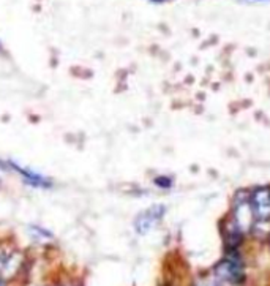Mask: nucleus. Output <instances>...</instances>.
I'll return each instance as SVG.
<instances>
[{"label": "nucleus", "mask_w": 270, "mask_h": 286, "mask_svg": "<svg viewBox=\"0 0 270 286\" xmlns=\"http://www.w3.org/2000/svg\"><path fill=\"white\" fill-rule=\"evenodd\" d=\"M250 207L258 220H270V188H258L250 200Z\"/></svg>", "instance_id": "1"}, {"label": "nucleus", "mask_w": 270, "mask_h": 286, "mask_svg": "<svg viewBox=\"0 0 270 286\" xmlns=\"http://www.w3.org/2000/svg\"><path fill=\"white\" fill-rule=\"evenodd\" d=\"M11 168L18 171L19 176L32 187H43V188L51 187V182L47 180L46 177H43L41 174H37V172L30 171V169H24V168H21V166H18V164H11Z\"/></svg>", "instance_id": "2"}, {"label": "nucleus", "mask_w": 270, "mask_h": 286, "mask_svg": "<svg viewBox=\"0 0 270 286\" xmlns=\"http://www.w3.org/2000/svg\"><path fill=\"white\" fill-rule=\"evenodd\" d=\"M163 210L164 209L161 207V205H155V207H152V209H149L147 212H144L138 218V229H141V231H147V229L163 215Z\"/></svg>", "instance_id": "3"}, {"label": "nucleus", "mask_w": 270, "mask_h": 286, "mask_svg": "<svg viewBox=\"0 0 270 286\" xmlns=\"http://www.w3.org/2000/svg\"><path fill=\"white\" fill-rule=\"evenodd\" d=\"M155 184H156L158 187H160V188H169V187L172 185V180H171L169 177L161 176V177L155 179Z\"/></svg>", "instance_id": "4"}]
</instances>
